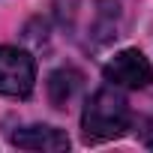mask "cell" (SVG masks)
Wrapping results in <instances>:
<instances>
[{
	"label": "cell",
	"mask_w": 153,
	"mask_h": 153,
	"mask_svg": "<svg viewBox=\"0 0 153 153\" xmlns=\"http://www.w3.org/2000/svg\"><path fill=\"white\" fill-rule=\"evenodd\" d=\"M102 75L108 84L126 87V90H144L153 84V66L138 48H123L120 54H114L105 63Z\"/></svg>",
	"instance_id": "cell-3"
},
{
	"label": "cell",
	"mask_w": 153,
	"mask_h": 153,
	"mask_svg": "<svg viewBox=\"0 0 153 153\" xmlns=\"http://www.w3.org/2000/svg\"><path fill=\"white\" fill-rule=\"evenodd\" d=\"M15 147L21 150H69V135L57 126H45V123H33V126H24L18 132H12L9 138Z\"/></svg>",
	"instance_id": "cell-4"
},
{
	"label": "cell",
	"mask_w": 153,
	"mask_h": 153,
	"mask_svg": "<svg viewBox=\"0 0 153 153\" xmlns=\"http://www.w3.org/2000/svg\"><path fill=\"white\" fill-rule=\"evenodd\" d=\"M36 84V60L30 51L15 45H0V96L24 99Z\"/></svg>",
	"instance_id": "cell-2"
},
{
	"label": "cell",
	"mask_w": 153,
	"mask_h": 153,
	"mask_svg": "<svg viewBox=\"0 0 153 153\" xmlns=\"http://www.w3.org/2000/svg\"><path fill=\"white\" fill-rule=\"evenodd\" d=\"M81 84H84V75H81L78 69H72V66L57 69L51 78H48V99H51L57 108H66L75 96H78Z\"/></svg>",
	"instance_id": "cell-5"
},
{
	"label": "cell",
	"mask_w": 153,
	"mask_h": 153,
	"mask_svg": "<svg viewBox=\"0 0 153 153\" xmlns=\"http://www.w3.org/2000/svg\"><path fill=\"white\" fill-rule=\"evenodd\" d=\"M132 123V111L126 96L111 84V87H99L81 111V138L84 144H102L111 138H120Z\"/></svg>",
	"instance_id": "cell-1"
},
{
	"label": "cell",
	"mask_w": 153,
	"mask_h": 153,
	"mask_svg": "<svg viewBox=\"0 0 153 153\" xmlns=\"http://www.w3.org/2000/svg\"><path fill=\"white\" fill-rule=\"evenodd\" d=\"M93 36H96V45H102V42L117 36V0H99Z\"/></svg>",
	"instance_id": "cell-6"
}]
</instances>
